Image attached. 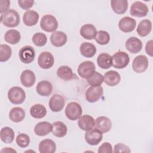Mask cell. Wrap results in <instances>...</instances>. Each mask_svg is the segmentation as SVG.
Listing matches in <instances>:
<instances>
[{
	"mask_svg": "<svg viewBox=\"0 0 153 153\" xmlns=\"http://www.w3.org/2000/svg\"><path fill=\"white\" fill-rule=\"evenodd\" d=\"M8 98L10 102L15 105L22 104L26 99V93L20 87H13L8 91Z\"/></svg>",
	"mask_w": 153,
	"mask_h": 153,
	"instance_id": "cell-2",
	"label": "cell"
},
{
	"mask_svg": "<svg viewBox=\"0 0 153 153\" xmlns=\"http://www.w3.org/2000/svg\"><path fill=\"white\" fill-rule=\"evenodd\" d=\"M96 51V46L90 42H84L82 43L79 47V51L81 55L85 57H93L95 55Z\"/></svg>",
	"mask_w": 153,
	"mask_h": 153,
	"instance_id": "cell-26",
	"label": "cell"
},
{
	"mask_svg": "<svg viewBox=\"0 0 153 153\" xmlns=\"http://www.w3.org/2000/svg\"><path fill=\"white\" fill-rule=\"evenodd\" d=\"M84 137L86 142L88 145H97L102 141L103 134L102 132L95 128L87 131Z\"/></svg>",
	"mask_w": 153,
	"mask_h": 153,
	"instance_id": "cell-11",
	"label": "cell"
},
{
	"mask_svg": "<svg viewBox=\"0 0 153 153\" xmlns=\"http://www.w3.org/2000/svg\"><path fill=\"white\" fill-rule=\"evenodd\" d=\"M36 90L37 93L41 96H48L52 92L53 86L49 81L43 80L37 84Z\"/></svg>",
	"mask_w": 153,
	"mask_h": 153,
	"instance_id": "cell-24",
	"label": "cell"
},
{
	"mask_svg": "<svg viewBox=\"0 0 153 153\" xmlns=\"http://www.w3.org/2000/svg\"><path fill=\"white\" fill-rule=\"evenodd\" d=\"M21 39L20 32L16 29H10L7 30L4 35L5 41L12 45L16 44L19 42Z\"/></svg>",
	"mask_w": 153,
	"mask_h": 153,
	"instance_id": "cell-33",
	"label": "cell"
},
{
	"mask_svg": "<svg viewBox=\"0 0 153 153\" xmlns=\"http://www.w3.org/2000/svg\"><path fill=\"white\" fill-rule=\"evenodd\" d=\"M30 114L34 118L41 119L46 115L47 109L45 107L41 104H35L31 106Z\"/></svg>",
	"mask_w": 153,
	"mask_h": 153,
	"instance_id": "cell-34",
	"label": "cell"
},
{
	"mask_svg": "<svg viewBox=\"0 0 153 153\" xmlns=\"http://www.w3.org/2000/svg\"><path fill=\"white\" fill-rule=\"evenodd\" d=\"M51 132L56 137H63L67 134L68 128L63 122L56 121L53 124Z\"/></svg>",
	"mask_w": 153,
	"mask_h": 153,
	"instance_id": "cell-32",
	"label": "cell"
},
{
	"mask_svg": "<svg viewBox=\"0 0 153 153\" xmlns=\"http://www.w3.org/2000/svg\"><path fill=\"white\" fill-rule=\"evenodd\" d=\"M102 133H105L110 131L112 127V122L109 118L104 116L98 117L94 120V126Z\"/></svg>",
	"mask_w": 153,
	"mask_h": 153,
	"instance_id": "cell-14",
	"label": "cell"
},
{
	"mask_svg": "<svg viewBox=\"0 0 153 153\" xmlns=\"http://www.w3.org/2000/svg\"><path fill=\"white\" fill-rule=\"evenodd\" d=\"M94 39L100 45H106L110 41V35L105 30H99L96 34Z\"/></svg>",
	"mask_w": 153,
	"mask_h": 153,
	"instance_id": "cell-36",
	"label": "cell"
},
{
	"mask_svg": "<svg viewBox=\"0 0 153 153\" xmlns=\"http://www.w3.org/2000/svg\"><path fill=\"white\" fill-rule=\"evenodd\" d=\"M32 41L36 46L42 47L46 44L47 38L44 33L42 32H37L33 35Z\"/></svg>",
	"mask_w": 153,
	"mask_h": 153,
	"instance_id": "cell-39",
	"label": "cell"
},
{
	"mask_svg": "<svg viewBox=\"0 0 153 153\" xmlns=\"http://www.w3.org/2000/svg\"><path fill=\"white\" fill-rule=\"evenodd\" d=\"M16 142L19 147L26 148L30 143V137L26 134L20 133L17 136Z\"/></svg>",
	"mask_w": 153,
	"mask_h": 153,
	"instance_id": "cell-40",
	"label": "cell"
},
{
	"mask_svg": "<svg viewBox=\"0 0 153 153\" xmlns=\"http://www.w3.org/2000/svg\"><path fill=\"white\" fill-rule=\"evenodd\" d=\"M114 152H130L131 150L130 148L121 143H117L114 146Z\"/></svg>",
	"mask_w": 153,
	"mask_h": 153,
	"instance_id": "cell-41",
	"label": "cell"
},
{
	"mask_svg": "<svg viewBox=\"0 0 153 153\" xmlns=\"http://www.w3.org/2000/svg\"><path fill=\"white\" fill-rule=\"evenodd\" d=\"M38 148L40 153H54L56 150V145L53 140L47 139L39 142Z\"/></svg>",
	"mask_w": 153,
	"mask_h": 153,
	"instance_id": "cell-25",
	"label": "cell"
},
{
	"mask_svg": "<svg viewBox=\"0 0 153 153\" xmlns=\"http://www.w3.org/2000/svg\"><path fill=\"white\" fill-rule=\"evenodd\" d=\"M65 104V100L64 97L59 94H54L50 98L48 105L53 112H57L61 111L63 109Z\"/></svg>",
	"mask_w": 153,
	"mask_h": 153,
	"instance_id": "cell-13",
	"label": "cell"
},
{
	"mask_svg": "<svg viewBox=\"0 0 153 153\" xmlns=\"http://www.w3.org/2000/svg\"><path fill=\"white\" fill-rule=\"evenodd\" d=\"M57 75L62 79L69 81L76 79V75L73 72L72 69L66 65L60 66L57 71Z\"/></svg>",
	"mask_w": 153,
	"mask_h": 153,
	"instance_id": "cell-19",
	"label": "cell"
},
{
	"mask_svg": "<svg viewBox=\"0 0 153 153\" xmlns=\"http://www.w3.org/2000/svg\"><path fill=\"white\" fill-rule=\"evenodd\" d=\"M39 19L38 13L33 10L26 11L23 16V22L26 26H32L35 25Z\"/></svg>",
	"mask_w": 153,
	"mask_h": 153,
	"instance_id": "cell-27",
	"label": "cell"
},
{
	"mask_svg": "<svg viewBox=\"0 0 153 153\" xmlns=\"http://www.w3.org/2000/svg\"><path fill=\"white\" fill-rule=\"evenodd\" d=\"M97 152L99 153L112 152V146L111 144L109 143V142H104L99 147Z\"/></svg>",
	"mask_w": 153,
	"mask_h": 153,
	"instance_id": "cell-42",
	"label": "cell"
},
{
	"mask_svg": "<svg viewBox=\"0 0 153 153\" xmlns=\"http://www.w3.org/2000/svg\"><path fill=\"white\" fill-rule=\"evenodd\" d=\"M96 33L97 30L96 27L91 24L84 25L79 30V33L81 36L88 40H91L94 38Z\"/></svg>",
	"mask_w": 153,
	"mask_h": 153,
	"instance_id": "cell-23",
	"label": "cell"
},
{
	"mask_svg": "<svg viewBox=\"0 0 153 153\" xmlns=\"http://www.w3.org/2000/svg\"><path fill=\"white\" fill-rule=\"evenodd\" d=\"M36 81L35 75L31 70H25L20 75L22 84L25 87H30L35 84Z\"/></svg>",
	"mask_w": 153,
	"mask_h": 153,
	"instance_id": "cell-21",
	"label": "cell"
},
{
	"mask_svg": "<svg viewBox=\"0 0 153 153\" xmlns=\"http://www.w3.org/2000/svg\"><path fill=\"white\" fill-rule=\"evenodd\" d=\"M121 76L120 74L115 71H109L106 72L103 76V82L108 85L113 87L120 83Z\"/></svg>",
	"mask_w": 153,
	"mask_h": 153,
	"instance_id": "cell-17",
	"label": "cell"
},
{
	"mask_svg": "<svg viewBox=\"0 0 153 153\" xmlns=\"http://www.w3.org/2000/svg\"><path fill=\"white\" fill-rule=\"evenodd\" d=\"M148 60L144 55L137 56L132 63V69L136 73H142L145 72L148 67Z\"/></svg>",
	"mask_w": 153,
	"mask_h": 153,
	"instance_id": "cell-10",
	"label": "cell"
},
{
	"mask_svg": "<svg viewBox=\"0 0 153 153\" xmlns=\"http://www.w3.org/2000/svg\"><path fill=\"white\" fill-rule=\"evenodd\" d=\"M11 48L7 44H1L0 47V62L7 61L11 56Z\"/></svg>",
	"mask_w": 153,
	"mask_h": 153,
	"instance_id": "cell-38",
	"label": "cell"
},
{
	"mask_svg": "<svg viewBox=\"0 0 153 153\" xmlns=\"http://www.w3.org/2000/svg\"><path fill=\"white\" fill-rule=\"evenodd\" d=\"M25 117V111L20 107L13 108L9 113L10 119L14 123L22 121Z\"/></svg>",
	"mask_w": 153,
	"mask_h": 153,
	"instance_id": "cell-31",
	"label": "cell"
},
{
	"mask_svg": "<svg viewBox=\"0 0 153 153\" xmlns=\"http://www.w3.org/2000/svg\"><path fill=\"white\" fill-rule=\"evenodd\" d=\"M112 65L117 69H123L129 63L130 58L127 53L120 51L116 52L112 56Z\"/></svg>",
	"mask_w": 153,
	"mask_h": 153,
	"instance_id": "cell-5",
	"label": "cell"
},
{
	"mask_svg": "<svg viewBox=\"0 0 153 153\" xmlns=\"http://www.w3.org/2000/svg\"><path fill=\"white\" fill-rule=\"evenodd\" d=\"M50 42L56 47L63 46L67 42L68 37L66 33L62 31H55L50 36Z\"/></svg>",
	"mask_w": 153,
	"mask_h": 153,
	"instance_id": "cell-18",
	"label": "cell"
},
{
	"mask_svg": "<svg viewBox=\"0 0 153 153\" xmlns=\"http://www.w3.org/2000/svg\"><path fill=\"white\" fill-rule=\"evenodd\" d=\"M152 29L151 22L148 19L142 20L138 25L136 31L140 36H146L151 32Z\"/></svg>",
	"mask_w": 153,
	"mask_h": 153,
	"instance_id": "cell-30",
	"label": "cell"
},
{
	"mask_svg": "<svg viewBox=\"0 0 153 153\" xmlns=\"http://www.w3.org/2000/svg\"><path fill=\"white\" fill-rule=\"evenodd\" d=\"M40 26L45 32H54L58 27V22L54 16L47 14L42 17L40 21Z\"/></svg>",
	"mask_w": 153,
	"mask_h": 153,
	"instance_id": "cell-4",
	"label": "cell"
},
{
	"mask_svg": "<svg viewBox=\"0 0 153 153\" xmlns=\"http://www.w3.org/2000/svg\"><path fill=\"white\" fill-rule=\"evenodd\" d=\"M152 43H153V41L152 39L149 40V41L147 42V43L146 44V46H145L146 53L149 56H150L151 57H152V53H153V51H152Z\"/></svg>",
	"mask_w": 153,
	"mask_h": 153,
	"instance_id": "cell-45",
	"label": "cell"
},
{
	"mask_svg": "<svg viewBox=\"0 0 153 153\" xmlns=\"http://www.w3.org/2000/svg\"><path fill=\"white\" fill-rule=\"evenodd\" d=\"M53 125L47 121H42L37 123L34 127V132L36 135L44 136L52 131Z\"/></svg>",
	"mask_w": 153,
	"mask_h": 153,
	"instance_id": "cell-22",
	"label": "cell"
},
{
	"mask_svg": "<svg viewBox=\"0 0 153 153\" xmlns=\"http://www.w3.org/2000/svg\"><path fill=\"white\" fill-rule=\"evenodd\" d=\"M19 57L22 62L25 64L30 63L35 57V49L30 45L22 47L19 52Z\"/></svg>",
	"mask_w": 153,
	"mask_h": 153,
	"instance_id": "cell-7",
	"label": "cell"
},
{
	"mask_svg": "<svg viewBox=\"0 0 153 153\" xmlns=\"http://www.w3.org/2000/svg\"><path fill=\"white\" fill-rule=\"evenodd\" d=\"M136 20L129 17H124L119 22L118 27L124 33H128L132 32L136 27Z\"/></svg>",
	"mask_w": 153,
	"mask_h": 153,
	"instance_id": "cell-15",
	"label": "cell"
},
{
	"mask_svg": "<svg viewBox=\"0 0 153 153\" xmlns=\"http://www.w3.org/2000/svg\"><path fill=\"white\" fill-rule=\"evenodd\" d=\"M148 13V8L147 5L141 1H136L131 5L130 13L133 17H143L146 16Z\"/></svg>",
	"mask_w": 153,
	"mask_h": 153,
	"instance_id": "cell-9",
	"label": "cell"
},
{
	"mask_svg": "<svg viewBox=\"0 0 153 153\" xmlns=\"http://www.w3.org/2000/svg\"><path fill=\"white\" fill-rule=\"evenodd\" d=\"M125 47L130 53L136 54L142 50V42L137 37L131 36L126 41Z\"/></svg>",
	"mask_w": 153,
	"mask_h": 153,
	"instance_id": "cell-16",
	"label": "cell"
},
{
	"mask_svg": "<svg viewBox=\"0 0 153 153\" xmlns=\"http://www.w3.org/2000/svg\"><path fill=\"white\" fill-rule=\"evenodd\" d=\"M87 81L91 86H100L103 82V76L101 74L95 71L91 76L87 79Z\"/></svg>",
	"mask_w": 153,
	"mask_h": 153,
	"instance_id": "cell-37",
	"label": "cell"
},
{
	"mask_svg": "<svg viewBox=\"0 0 153 153\" xmlns=\"http://www.w3.org/2000/svg\"><path fill=\"white\" fill-rule=\"evenodd\" d=\"M96 67L93 62L91 61H84L81 63L77 69L78 75L82 78L87 79L95 72Z\"/></svg>",
	"mask_w": 153,
	"mask_h": 153,
	"instance_id": "cell-6",
	"label": "cell"
},
{
	"mask_svg": "<svg viewBox=\"0 0 153 153\" xmlns=\"http://www.w3.org/2000/svg\"><path fill=\"white\" fill-rule=\"evenodd\" d=\"M65 112L66 117L69 120L75 121L81 116L82 110L81 105L78 103L72 102L67 105Z\"/></svg>",
	"mask_w": 153,
	"mask_h": 153,
	"instance_id": "cell-3",
	"label": "cell"
},
{
	"mask_svg": "<svg viewBox=\"0 0 153 153\" xmlns=\"http://www.w3.org/2000/svg\"><path fill=\"white\" fill-rule=\"evenodd\" d=\"M54 63V57L53 54L48 51L42 52L38 56V63L42 69H50L53 66Z\"/></svg>",
	"mask_w": 153,
	"mask_h": 153,
	"instance_id": "cell-12",
	"label": "cell"
},
{
	"mask_svg": "<svg viewBox=\"0 0 153 153\" xmlns=\"http://www.w3.org/2000/svg\"><path fill=\"white\" fill-rule=\"evenodd\" d=\"M111 6L114 12L118 14L125 13L128 8V1L126 0H112Z\"/></svg>",
	"mask_w": 153,
	"mask_h": 153,
	"instance_id": "cell-28",
	"label": "cell"
},
{
	"mask_svg": "<svg viewBox=\"0 0 153 153\" xmlns=\"http://www.w3.org/2000/svg\"><path fill=\"white\" fill-rule=\"evenodd\" d=\"M97 63L102 69H109L112 66V56L108 53H100L97 57Z\"/></svg>",
	"mask_w": 153,
	"mask_h": 153,
	"instance_id": "cell-29",
	"label": "cell"
},
{
	"mask_svg": "<svg viewBox=\"0 0 153 153\" xmlns=\"http://www.w3.org/2000/svg\"><path fill=\"white\" fill-rule=\"evenodd\" d=\"M10 5V1L8 0H1L0 1V10L1 14H3L9 10Z\"/></svg>",
	"mask_w": 153,
	"mask_h": 153,
	"instance_id": "cell-44",
	"label": "cell"
},
{
	"mask_svg": "<svg viewBox=\"0 0 153 153\" xmlns=\"http://www.w3.org/2000/svg\"><path fill=\"white\" fill-rule=\"evenodd\" d=\"M16 152V151L13 149L11 148H4L1 151V152Z\"/></svg>",
	"mask_w": 153,
	"mask_h": 153,
	"instance_id": "cell-46",
	"label": "cell"
},
{
	"mask_svg": "<svg viewBox=\"0 0 153 153\" xmlns=\"http://www.w3.org/2000/svg\"><path fill=\"white\" fill-rule=\"evenodd\" d=\"M1 21L6 27H14L20 23V16L16 10L10 9L7 12L1 14Z\"/></svg>",
	"mask_w": 153,
	"mask_h": 153,
	"instance_id": "cell-1",
	"label": "cell"
},
{
	"mask_svg": "<svg viewBox=\"0 0 153 153\" xmlns=\"http://www.w3.org/2000/svg\"><path fill=\"white\" fill-rule=\"evenodd\" d=\"M78 125L84 131H88L94 126V119L89 115H84L78 118Z\"/></svg>",
	"mask_w": 153,
	"mask_h": 153,
	"instance_id": "cell-20",
	"label": "cell"
},
{
	"mask_svg": "<svg viewBox=\"0 0 153 153\" xmlns=\"http://www.w3.org/2000/svg\"><path fill=\"white\" fill-rule=\"evenodd\" d=\"M14 132L13 130L9 127H3L1 130L0 138L2 142L5 143H11L14 139Z\"/></svg>",
	"mask_w": 153,
	"mask_h": 153,
	"instance_id": "cell-35",
	"label": "cell"
},
{
	"mask_svg": "<svg viewBox=\"0 0 153 153\" xmlns=\"http://www.w3.org/2000/svg\"><path fill=\"white\" fill-rule=\"evenodd\" d=\"M103 89L101 86L88 87L85 93V99L90 103L97 102L103 96Z\"/></svg>",
	"mask_w": 153,
	"mask_h": 153,
	"instance_id": "cell-8",
	"label": "cell"
},
{
	"mask_svg": "<svg viewBox=\"0 0 153 153\" xmlns=\"http://www.w3.org/2000/svg\"><path fill=\"white\" fill-rule=\"evenodd\" d=\"M17 2L19 7L23 10H29L34 4L33 0H18Z\"/></svg>",
	"mask_w": 153,
	"mask_h": 153,
	"instance_id": "cell-43",
	"label": "cell"
}]
</instances>
